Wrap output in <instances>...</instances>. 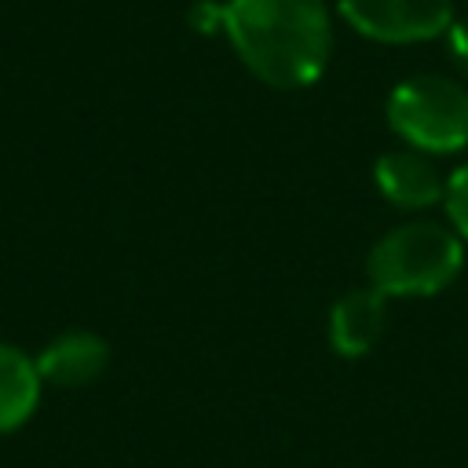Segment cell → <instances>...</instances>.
<instances>
[{"instance_id": "obj_1", "label": "cell", "mask_w": 468, "mask_h": 468, "mask_svg": "<svg viewBox=\"0 0 468 468\" xmlns=\"http://www.w3.org/2000/svg\"><path fill=\"white\" fill-rule=\"evenodd\" d=\"M223 33L245 69L278 91L314 84L333 48L325 0H227Z\"/></svg>"}, {"instance_id": "obj_2", "label": "cell", "mask_w": 468, "mask_h": 468, "mask_svg": "<svg viewBox=\"0 0 468 468\" xmlns=\"http://www.w3.org/2000/svg\"><path fill=\"white\" fill-rule=\"evenodd\" d=\"M464 252L442 223H406L384 234L366 260L369 285L384 296H431L461 274Z\"/></svg>"}, {"instance_id": "obj_3", "label": "cell", "mask_w": 468, "mask_h": 468, "mask_svg": "<svg viewBox=\"0 0 468 468\" xmlns=\"http://www.w3.org/2000/svg\"><path fill=\"white\" fill-rule=\"evenodd\" d=\"M391 132L420 154H457L468 146V91L439 73H417L388 95Z\"/></svg>"}, {"instance_id": "obj_4", "label": "cell", "mask_w": 468, "mask_h": 468, "mask_svg": "<svg viewBox=\"0 0 468 468\" xmlns=\"http://www.w3.org/2000/svg\"><path fill=\"white\" fill-rule=\"evenodd\" d=\"M340 18L380 44L435 40L453 26V0H336Z\"/></svg>"}, {"instance_id": "obj_5", "label": "cell", "mask_w": 468, "mask_h": 468, "mask_svg": "<svg viewBox=\"0 0 468 468\" xmlns=\"http://www.w3.org/2000/svg\"><path fill=\"white\" fill-rule=\"evenodd\" d=\"M37 373L44 384L55 388H84L91 384L106 362H110V347L102 336L88 333V329H69L62 336H55L37 358Z\"/></svg>"}, {"instance_id": "obj_6", "label": "cell", "mask_w": 468, "mask_h": 468, "mask_svg": "<svg viewBox=\"0 0 468 468\" xmlns=\"http://www.w3.org/2000/svg\"><path fill=\"white\" fill-rule=\"evenodd\" d=\"M373 179L380 194L399 208H428L446 194V183L439 168L420 150H391L377 157Z\"/></svg>"}, {"instance_id": "obj_7", "label": "cell", "mask_w": 468, "mask_h": 468, "mask_svg": "<svg viewBox=\"0 0 468 468\" xmlns=\"http://www.w3.org/2000/svg\"><path fill=\"white\" fill-rule=\"evenodd\" d=\"M384 318H388V296L377 292L373 285L344 292L329 314V340L336 355L362 358L366 351H373V344L384 333Z\"/></svg>"}, {"instance_id": "obj_8", "label": "cell", "mask_w": 468, "mask_h": 468, "mask_svg": "<svg viewBox=\"0 0 468 468\" xmlns=\"http://www.w3.org/2000/svg\"><path fill=\"white\" fill-rule=\"evenodd\" d=\"M40 384L44 380L37 373V362L22 347L0 340V435L18 431L33 417Z\"/></svg>"}, {"instance_id": "obj_9", "label": "cell", "mask_w": 468, "mask_h": 468, "mask_svg": "<svg viewBox=\"0 0 468 468\" xmlns=\"http://www.w3.org/2000/svg\"><path fill=\"white\" fill-rule=\"evenodd\" d=\"M442 201H446V216H450V223L457 227V234L468 238V165H461V168L446 179Z\"/></svg>"}, {"instance_id": "obj_10", "label": "cell", "mask_w": 468, "mask_h": 468, "mask_svg": "<svg viewBox=\"0 0 468 468\" xmlns=\"http://www.w3.org/2000/svg\"><path fill=\"white\" fill-rule=\"evenodd\" d=\"M446 40H450L453 62H457L461 69H468V22H457V18H453V26L446 29Z\"/></svg>"}]
</instances>
